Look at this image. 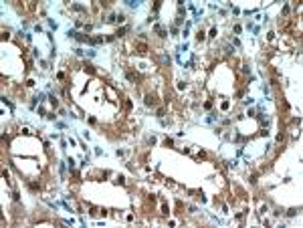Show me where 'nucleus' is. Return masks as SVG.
<instances>
[{
    "label": "nucleus",
    "mask_w": 303,
    "mask_h": 228,
    "mask_svg": "<svg viewBox=\"0 0 303 228\" xmlns=\"http://www.w3.org/2000/svg\"><path fill=\"white\" fill-rule=\"evenodd\" d=\"M156 101H154V97L152 95H146V105H154Z\"/></svg>",
    "instance_id": "f257e3e1"
}]
</instances>
